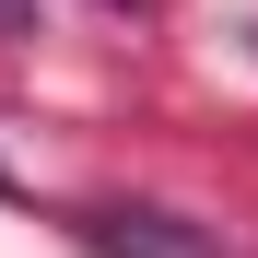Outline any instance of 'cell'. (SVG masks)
<instances>
[{
    "label": "cell",
    "mask_w": 258,
    "mask_h": 258,
    "mask_svg": "<svg viewBox=\"0 0 258 258\" xmlns=\"http://www.w3.org/2000/svg\"><path fill=\"white\" fill-rule=\"evenodd\" d=\"M106 12H141V0H106Z\"/></svg>",
    "instance_id": "7a4b0ae2"
},
{
    "label": "cell",
    "mask_w": 258,
    "mask_h": 258,
    "mask_svg": "<svg viewBox=\"0 0 258 258\" xmlns=\"http://www.w3.org/2000/svg\"><path fill=\"white\" fill-rule=\"evenodd\" d=\"M71 235L94 246V258H235L211 223H188V211H153V200H94V211H71Z\"/></svg>",
    "instance_id": "6da1fadb"
}]
</instances>
